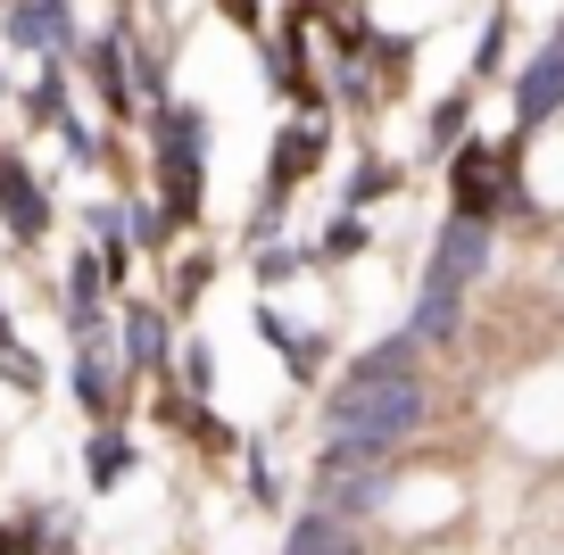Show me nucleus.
I'll use <instances>...</instances> for the list:
<instances>
[{"instance_id":"f257e3e1","label":"nucleus","mask_w":564,"mask_h":555,"mask_svg":"<svg viewBox=\"0 0 564 555\" xmlns=\"http://www.w3.org/2000/svg\"><path fill=\"white\" fill-rule=\"evenodd\" d=\"M457 199H465V216H490V199H498V174H490V157H465L457 166Z\"/></svg>"}]
</instances>
